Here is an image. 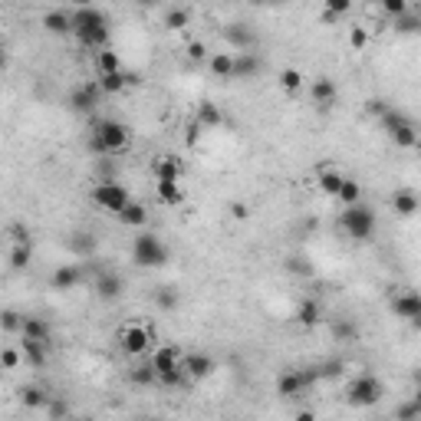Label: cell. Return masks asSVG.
<instances>
[{
	"mask_svg": "<svg viewBox=\"0 0 421 421\" xmlns=\"http://www.w3.org/2000/svg\"><path fill=\"white\" fill-rule=\"evenodd\" d=\"M122 290H125V284H122V276H119V274H112V270L99 274V280H95V296H99V300H105V303L119 300Z\"/></svg>",
	"mask_w": 421,
	"mask_h": 421,
	"instance_id": "15",
	"label": "cell"
},
{
	"mask_svg": "<svg viewBox=\"0 0 421 421\" xmlns=\"http://www.w3.org/2000/svg\"><path fill=\"white\" fill-rule=\"evenodd\" d=\"M224 36H227L231 46H237V53H250V46L257 43V36H254V30L247 24H231L224 30Z\"/></svg>",
	"mask_w": 421,
	"mask_h": 421,
	"instance_id": "20",
	"label": "cell"
},
{
	"mask_svg": "<svg viewBox=\"0 0 421 421\" xmlns=\"http://www.w3.org/2000/svg\"><path fill=\"white\" fill-rule=\"evenodd\" d=\"M93 201H95L99 207H103V211H112V214L119 217L122 211H125V207L132 204V194H129L125 188H122L119 181L105 178V181H99V184L93 188Z\"/></svg>",
	"mask_w": 421,
	"mask_h": 421,
	"instance_id": "7",
	"label": "cell"
},
{
	"mask_svg": "<svg viewBox=\"0 0 421 421\" xmlns=\"http://www.w3.org/2000/svg\"><path fill=\"white\" fill-rule=\"evenodd\" d=\"M20 353H24L26 365L40 369V365L46 362V343H33V339H24V343H20Z\"/></svg>",
	"mask_w": 421,
	"mask_h": 421,
	"instance_id": "28",
	"label": "cell"
},
{
	"mask_svg": "<svg viewBox=\"0 0 421 421\" xmlns=\"http://www.w3.org/2000/svg\"><path fill=\"white\" fill-rule=\"evenodd\" d=\"M339 224H343V231L353 237V241L365 244L375 237L378 231V217L372 207L365 204H355V207H343V217H339Z\"/></svg>",
	"mask_w": 421,
	"mask_h": 421,
	"instance_id": "5",
	"label": "cell"
},
{
	"mask_svg": "<svg viewBox=\"0 0 421 421\" xmlns=\"http://www.w3.org/2000/svg\"><path fill=\"white\" fill-rule=\"evenodd\" d=\"M207 66H211L214 79H234V53H214L207 60Z\"/></svg>",
	"mask_w": 421,
	"mask_h": 421,
	"instance_id": "25",
	"label": "cell"
},
{
	"mask_svg": "<svg viewBox=\"0 0 421 421\" xmlns=\"http://www.w3.org/2000/svg\"><path fill=\"white\" fill-rule=\"evenodd\" d=\"M20 359H24V353H17L14 345H4V353H0V365L4 369H17Z\"/></svg>",
	"mask_w": 421,
	"mask_h": 421,
	"instance_id": "48",
	"label": "cell"
},
{
	"mask_svg": "<svg viewBox=\"0 0 421 421\" xmlns=\"http://www.w3.org/2000/svg\"><path fill=\"white\" fill-rule=\"evenodd\" d=\"M392 421H421V392H418V398L398 405L395 412H392Z\"/></svg>",
	"mask_w": 421,
	"mask_h": 421,
	"instance_id": "33",
	"label": "cell"
},
{
	"mask_svg": "<svg viewBox=\"0 0 421 421\" xmlns=\"http://www.w3.org/2000/svg\"><path fill=\"white\" fill-rule=\"evenodd\" d=\"M145 221H148V211H145V204H138V201H132L119 214V224H125V227H142Z\"/></svg>",
	"mask_w": 421,
	"mask_h": 421,
	"instance_id": "32",
	"label": "cell"
},
{
	"mask_svg": "<svg viewBox=\"0 0 421 421\" xmlns=\"http://www.w3.org/2000/svg\"><path fill=\"white\" fill-rule=\"evenodd\" d=\"M79 284H83V266L79 264H63V266H56L53 276H50V286L53 290H60V293L76 290Z\"/></svg>",
	"mask_w": 421,
	"mask_h": 421,
	"instance_id": "12",
	"label": "cell"
},
{
	"mask_svg": "<svg viewBox=\"0 0 421 421\" xmlns=\"http://www.w3.org/2000/svg\"><path fill=\"white\" fill-rule=\"evenodd\" d=\"M20 405H24V408H46V405H50V395H46L40 385H24L20 388Z\"/></svg>",
	"mask_w": 421,
	"mask_h": 421,
	"instance_id": "29",
	"label": "cell"
},
{
	"mask_svg": "<svg viewBox=\"0 0 421 421\" xmlns=\"http://www.w3.org/2000/svg\"><path fill=\"white\" fill-rule=\"evenodd\" d=\"M333 336H336V339H343V343H355L359 326H355L353 319H336V323H333Z\"/></svg>",
	"mask_w": 421,
	"mask_h": 421,
	"instance_id": "38",
	"label": "cell"
},
{
	"mask_svg": "<svg viewBox=\"0 0 421 421\" xmlns=\"http://www.w3.org/2000/svg\"><path fill=\"white\" fill-rule=\"evenodd\" d=\"M343 181L345 175L339 172V168H333V165H323L316 172V184L323 194H333V198H339V191H343Z\"/></svg>",
	"mask_w": 421,
	"mask_h": 421,
	"instance_id": "16",
	"label": "cell"
},
{
	"mask_svg": "<svg viewBox=\"0 0 421 421\" xmlns=\"http://www.w3.org/2000/svg\"><path fill=\"white\" fill-rule=\"evenodd\" d=\"M33 260V247L30 244H17V247L10 250V270H26Z\"/></svg>",
	"mask_w": 421,
	"mask_h": 421,
	"instance_id": "34",
	"label": "cell"
},
{
	"mask_svg": "<svg viewBox=\"0 0 421 421\" xmlns=\"http://www.w3.org/2000/svg\"><path fill=\"white\" fill-rule=\"evenodd\" d=\"M152 345V329L142 323H125L119 333V349L125 355H142Z\"/></svg>",
	"mask_w": 421,
	"mask_h": 421,
	"instance_id": "9",
	"label": "cell"
},
{
	"mask_svg": "<svg viewBox=\"0 0 421 421\" xmlns=\"http://www.w3.org/2000/svg\"><path fill=\"white\" fill-rule=\"evenodd\" d=\"M10 241H14V247H17V244H30V231H26L24 224H10Z\"/></svg>",
	"mask_w": 421,
	"mask_h": 421,
	"instance_id": "52",
	"label": "cell"
},
{
	"mask_svg": "<svg viewBox=\"0 0 421 421\" xmlns=\"http://www.w3.org/2000/svg\"><path fill=\"white\" fill-rule=\"evenodd\" d=\"M221 421H237V418H221Z\"/></svg>",
	"mask_w": 421,
	"mask_h": 421,
	"instance_id": "59",
	"label": "cell"
},
{
	"mask_svg": "<svg viewBox=\"0 0 421 421\" xmlns=\"http://www.w3.org/2000/svg\"><path fill=\"white\" fill-rule=\"evenodd\" d=\"M138 83V73H112V76H99V89H103L105 95H112V93H122L125 86H135Z\"/></svg>",
	"mask_w": 421,
	"mask_h": 421,
	"instance_id": "21",
	"label": "cell"
},
{
	"mask_svg": "<svg viewBox=\"0 0 421 421\" xmlns=\"http://www.w3.org/2000/svg\"><path fill=\"white\" fill-rule=\"evenodd\" d=\"M362 198V188H359V181L353 178H345L343 181V191H339V201H343V207H355Z\"/></svg>",
	"mask_w": 421,
	"mask_h": 421,
	"instance_id": "37",
	"label": "cell"
},
{
	"mask_svg": "<svg viewBox=\"0 0 421 421\" xmlns=\"http://www.w3.org/2000/svg\"><path fill=\"white\" fill-rule=\"evenodd\" d=\"M99 99H103V89H99V83H83V86L73 89V95H69V105L76 112H93L95 105H99Z\"/></svg>",
	"mask_w": 421,
	"mask_h": 421,
	"instance_id": "13",
	"label": "cell"
},
{
	"mask_svg": "<svg viewBox=\"0 0 421 421\" xmlns=\"http://www.w3.org/2000/svg\"><path fill=\"white\" fill-rule=\"evenodd\" d=\"M392 211H395L398 217H415L421 211V198L415 194V191L402 188V191H395V194H392Z\"/></svg>",
	"mask_w": 421,
	"mask_h": 421,
	"instance_id": "17",
	"label": "cell"
},
{
	"mask_svg": "<svg viewBox=\"0 0 421 421\" xmlns=\"http://www.w3.org/2000/svg\"><path fill=\"white\" fill-rule=\"evenodd\" d=\"M181 158L178 155H162L152 162V175H155L158 181H181Z\"/></svg>",
	"mask_w": 421,
	"mask_h": 421,
	"instance_id": "18",
	"label": "cell"
},
{
	"mask_svg": "<svg viewBox=\"0 0 421 421\" xmlns=\"http://www.w3.org/2000/svg\"><path fill=\"white\" fill-rule=\"evenodd\" d=\"M415 382H418V392H421V372H418V375H415Z\"/></svg>",
	"mask_w": 421,
	"mask_h": 421,
	"instance_id": "58",
	"label": "cell"
},
{
	"mask_svg": "<svg viewBox=\"0 0 421 421\" xmlns=\"http://www.w3.org/2000/svg\"><path fill=\"white\" fill-rule=\"evenodd\" d=\"M392 313H395L398 319H405V323H415V319L421 316V293L415 290H402L392 296Z\"/></svg>",
	"mask_w": 421,
	"mask_h": 421,
	"instance_id": "10",
	"label": "cell"
},
{
	"mask_svg": "<svg viewBox=\"0 0 421 421\" xmlns=\"http://www.w3.org/2000/svg\"><path fill=\"white\" fill-rule=\"evenodd\" d=\"M286 270H290V274H296V276H313V266L306 264L303 257H286Z\"/></svg>",
	"mask_w": 421,
	"mask_h": 421,
	"instance_id": "49",
	"label": "cell"
},
{
	"mask_svg": "<svg viewBox=\"0 0 421 421\" xmlns=\"http://www.w3.org/2000/svg\"><path fill=\"white\" fill-rule=\"evenodd\" d=\"M349 10H353V4H349V0H326L323 20H326V24H336V20L343 17V14H349Z\"/></svg>",
	"mask_w": 421,
	"mask_h": 421,
	"instance_id": "40",
	"label": "cell"
},
{
	"mask_svg": "<svg viewBox=\"0 0 421 421\" xmlns=\"http://www.w3.org/2000/svg\"><path fill=\"white\" fill-rule=\"evenodd\" d=\"M221 122H224L221 105H214V103H201L198 105V125L201 129H217Z\"/></svg>",
	"mask_w": 421,
	"mask_h": 421,
	"instance_id": "30",
	"label": "cell"
},
{
	"mask_svg": "<svg viewBox=\"0 0 421 421\" xmlns=\"http://www.w3.org/2000/svg\"><path fill=\"white\" fill-rule=\"evenodd\" d=\"M382 125H385L388 138H392L398 148H415L418 145V129H415L412 122H408V115H402L398 109H388L385 115H382Z\"/></svg>",
	"mask_w": 421,
	"mask_h": 421,
	"instance_id": "8",
	"label": "cell"
},
{
	"mask_svg": "<svg viewBox=\"0 0 421 421\" xmlns=\"http://www.w3.org/2000/svg\"><path fill=\"white\" fill-rule=\"evenodd\" d=\"M168 247L158 234H138L135 241H132V264L142 266V270H158V266L168 264Z\"/></svg>",
	"mask_w": 421,
	"mask_h": 421,
	"instance_id": "4",
	"label": "cell"
},
{
	"mask_svg": "<svg viewBox=\"0 0 421 421\" xmlns=\"http://www.w3.org/2000/svg\"><path fill=\"white\" fill-rule=\"evenodd\" d=\"M152 369L158 372V385L178 388L188 382V372H184V355L175 349V345H162L155 355H152Z\"/></svg>",
	"mask_w": 421,
	"mask_h": 421,
	"instance_id": "3",
	"label": "cell"
},
{
	"mask_svg": "<svg viewBox=\"0 0 421 421\" xmlns=\"http://www.w3.org/2000/svg\"><path fill=\"white\" fill-rule=\"evenodd\" d=\"M319 375L323 378H336V375H343V362H323V365H319Z\"/></svg>",
	"mask_w": 421,
	"mask_h": 421,
	"instance_id": "53",
	"label": "cell"
},
{
	"mask_svg": "<svg viewBox=\"0 0 421 421\" xmlns=\"http://www.w3.org/2000/svg\"><path fill=\"white\" fill-rule=\"evenodd\" d=\"M73 33L86 50L103 53L109 50L112 30H109V17H105L99 7H79L73 10Z\"/></svg>",
	"mask_w": 421,
	"mask_h": 421,
	"instance_id": "1",
	"label": "cell"
},
{
	"mask_svg": "<svg viewBox=\"0 0 421 421\" xmlns=\"http://www.w3.org/2000/svg\"><path fill=\"white\" fill-rule=\"evenodd\" d=\"M198 138H201V125L194 122V125L188 129V145H198Z\"/></svg>",
	"mask_w": 421,
	"mask_h": 421,
	"instance_id": "55",
	"label": "cell"
},
{
	"mask_svg": "<svg viewBox=\"0 0 421 421\" xmlns=\"http://www.w3.org/2000/svg\"><path fill=\"white\" fill-rule=\"evenodd\" d=\"M69 247L76 250V254H93V250H95V241H93V234H76V237L69 241Z\"/></svg>",
	"mask_w": 421,
	"mask_h": 421,
	"instance_id": "46",
	"label": "cell"
},
{
	"mask_svg": "<svg viewBox=\"0 0 421 421\" xmlns=\"http://www.w3.org/2000/svg\"><path fill=\"white\" fill-rule=\"evenodd\" d=\"M158 201L168 207L184 204V188H181L178 181H158Z\"/></svg>",
	"mask_w": 421,
	"mask_h": 421,
	"instance_id": "27",
	"label": "cell"
},
{
	"mask_svg": "<svg viewBox=\"0 0 421 421\" xmlns=\"http://www.w3.org/2000/svg\"><path fill=\"white\" fill-rule=\"evenodd\" d=\"M50 323H46V319H40V316H26L24 319V329H20V336H24V339H33V343H46V339H50Z\"/></svg>",
	"mask_w": 421,
	"mask_h": 421,
	"instance_id": "24",
	"label": "cell"
},
{
	"mask_svg": "<svg viewBox=\"0 0 421 421\" xmlns=\"http://www.w3.org/2000/svg\"><path fill=\"white\" fill-rule=\"evenodd\" d=\"M310 388V382H306V375H303V369H286L284 375L276 378V395L280 398H300L303 392Z\"/></svg>",
	"mask_w": 421,
	"mask_h": 421,
	"instance_id": "11",
	"label": "cell"
},
{
	"mask_svg": "<svg viewBox=\"0 0 421 421\" xmlns=\"http://www.w3.org/2000/svg\"><path fill=\"white\" fill-rule=\"evenodd\" d=\"M188 24H191V10L188 7H172L168 14H165V26H168V30H184Z\"/></svg>",
	"mask_w": 421,
	"mask_h": 421,
	"instance_id": "36",
	"label": "cell"
},
{
	"mask_svg": "<svg viewBox=\"0 0 421 421\" xmlns=\"http://www.w3.org/2000/svg\"><path fill=\"white\" fill-rule=\"evenodd\" d=\"M300 86H303V73L286 66L284 73H280V89H284V93H300Z\"/></svg>",
	"mask_w": 421,
	"mask_h": 421,
	"instance_id": "39",
	"label": "cell"
},
{
	"mask_svg": "<svg viewBox=\"0 0 421 421\" xmlns=\"http://www.w3.org/2000/svg\"><path fill=\"white\" fill-rule=\"evenodd\" d=\"M349 46H353L355 53H359V50H365V46H369V30H365V26H362V24L349 26Z\"/></svg>",
	"mask_w": 421,
	"mask_h": 421,
	"instance_id": "43",
	"label": "cell"
},
{
	"mask_svg": "<svg viewBox=\"0 0 421 421\" xmlns=\"http://www.w3.org/2000/svg\"><path fill=\"white\" fill-rule=\"evenodd\" d=\"M24 319L17 310H4V316H0V326H4V333H20L24 329Z\"/></svg>",
	"mask_w": 421,
	"mask_h": 421,
	"instance_id": "44",
	"label": "cell"
},
{
	"mask_svg": "<svg viewBox=\"0 0 421 421\" xmlns=\"http://www.w3.org/2000/svg\"><path fill=\"white\" fill-rule=\"evenodd\" d=\"M382 10H385L392 20H398V17H405V14H408L412 7H408L405 0H385V4H382Z\"/></svg>",
	"mask_w": 421,
	"mask_h": 421,
	"instance_id": "50",
	"label": "cell"
},
{
	"mask_svg": "<svg viewBox=\"0 0 421 421\" xmlns=\"http://www.w3.org/2000/svg\"><path fill=\"white\" fill-rule=\"evenodd\" d=\"M310 95H313V103H316L319 109H329V105L336 103V83L329 76H316L310 83Z\"/></svg>",
	"mask_w": 421,
	"mask_h": 421,
	"instance_id": "19",
	"label": "cell"
},
{
	"mask_svg": "<svg viewBox=\"0 0 421 421\" xmlns=\"http://www.w3.org/2000/svg\"><path fill=\"white\" fill-rule=\"evenodd\" d=\"M184 372H188L191 382H201V378H211L217 372V362L204 353H188L184 355Z\"/></svg>",
	"mask_w": 421,
	"mask_h": 421,
	"instance_id": "14",
	"label": "cell"
},
{
	"mask_svg": "<svg viewBox=\"0 0 421 421\" xmlns=\"http://www.w3.org/2000/svg\"><path fill=\"white\" fill-rule=\"evenodd\" d=\"M184 56H188L191 63H201V60H211V56H207V46L201 43V40H191L188 46H184Z\"/></svg>",
	"mask_w": 421,
	"mask_h": 421,
	"instance_id": "47",
	"label": "cell"
},
{
	"mask_svg": "<svg viewBox=\"0 0 421 421\" xmlns=\"http://www.w3.org/2000/svg\"><path fill=\"white\" fill-rule=\"evenodd\" d=\"M46 412H50V421H66L69 418V405L63 402L60 395H53L50 405H46Z\"/></svg>",
	"mask_w": 421,
	"mask_h": 421,
	"instance_id": "45",
	"label": "cell"
},
{
	"mask_svg": "<svg viewBox=\"0 0 421 421\" xmlns=\"http://www.w3.org/2000/svg\"><path fill=\"white\" fill-rule=\"evenodd\" d=\"M43 26L50 30V33H56V36L73 33V14H66V10H46V14H43Z\"/></svg>",
	"mask_w": 421,
	"mask_h": 421,
	"instance_id": "22",
	"label": "cell"
},
{
	"mask_svg": "<svg viewBox=\"0 0 421 421\" xmlns=\"http://www.w3.org/2000/svg\"><path fill=\"white\" fill-rule=\"evenodd\" d=\"M412 326H415V329H418V333H421V316H418V319H415V323H412Z\"/></svg>",
	"mask_w": 421,
	"mask_h": 421,
	"instance_id": "57",
	"label": "cell"
},
{
	"mask_svg": "<svg viewBox=\"0 0 421 421\" xmlns=\"http://www.w3.org/2000/svg\"><path fill=\"white\" fill-rule=\"evenodd\" d=\"M388 109H392V105H388L385 99H369V103H365V115H375V119H382Z\"/></svg>",
	"mask_w": 421,
	"mask_h": 421,
	"instance_id": "51",
	"label": "cell"
},
{
	"mask_svg": "<svg viewBox=\"0 0 421 421\" xmlns=\"http://www.w3.org/2000/svg\"><path fill=\"white\" fill-rule=\"evenodd\" d=\"M129 382H132V385H142V388H145V385H155V382H158V372L152 369V362H148V365H135V369L129 372Z\"/></svg>",
	"mask_w": 421,
	"mask_h": 421,
	"instance_id": "35",
	"label": "cell"
},
{
	"mask_svg": "<svg viewBox=\"0 0 421 421\" xmlns=\"http://www.w3.org/2000/svg\"><path fill=\"white\" fill-rule=\"evenodd\" d=\"M155 306L158 310H175V306H178V290H172V286H158L155 290Z\"/></svg>",
	"mask_w": 421,
	"mask_h": 421,
	"instance_id": "42",
	"label": "cell"
},
{
	"mask_svg": "<svg viewBox=\"0 0 421 421\" xmlns=\"http://www.w3.org/2000/svg\"><path fill=\"white\" fill-rule=\"evenodd\" d=\"M142 421H158V418H142Z\"/></svg>",
	"mask_w": 421,
	"mask_h": 421,
	"instance_id": "60",
	"label": "cell"
},
{
	"mask_svg": "<svg viewBox=\"0 0 421 421\" xmlns=\"http://www.w3.org/2000/svg\"><path fill=\"white\" fill-rule=\"evenodd\" d=\"M395 30H398V33H421V14L408 10L405 17L395 20Z\"/></svg>",
	"mask_w": 421,
	"mask_h": 421,
	"instance_id": "41",
	"label": "cell"
},
{
	"mask_svg": "<svg viewBox=\"0 0 421 421\" xmlns=\"http://www.w3.org/2000/svg\"><path fill=\"white\" fill-rule=\"evenodd\" d=\"M293 421H316V412H310V408H303V412H296V418Z\"/></svg>",
	"mask_w": 421,
	"mask_h": 421,
	"instance_id": "56",
	"label": "cell"
},
{
	"mask_svg": "<svg viewBox=\"0 0 421 421\" xmlns=\"http://www.w3.org/2000/svg\"><path fill=\"white\" fill-rule=\"evenodd\" d=\"M319 319H323V310H319V303L316 300H303L300 306H296V323L306 329L319 326Z\"/></svg>",
	"mask_w": 421,
	"mask_h": 421,
	"instance_id": "26",
	"label": "cell"
},
{
	"mask_svg": "<svg viewBox=\"0 0 421 421\" xmlns=\"http://www.w3.org/2000/svg\"><path fill=\"white\" fill-rule=\"evenodd\" d=\"M260 73V60L254 53H234V79H254Z\"/></svg>",
	"mask_w": 421,
	"mask_h": 421,
	"instance_id": "23",
	"label": "cell"
},
{
	"mask_svg": "<svg viewBox=\"0 0 421 421\" xmlns=\"http://www.w3.org/2000/svg\"><path fill=\"white\" fill-rule=\"evenodd\" d=\"M95 69H99V76H112V73H122L119 53H112V50L95 53Z\"/></svg>",
	"mask_w": 421,
	"mask_h": 421,
	"instance_id": "31",
	"label": "cell"
},
{
	"mask_svg": "<svg viewBox=\"0 0 421 421\" xmlns=\"http://www.w3.org/2000/svg\"><path fill=\"white\" fill-rule=\"evenodd\" d=\"M231 217H234V221H247V217H250V207L244 204V201H234V204H231Z\"/></svg>",
	"mask_w": 421,
	"mask_h": 421,
	"instance_id": "54",
	"label": "cell"
},
{
	"mask_svg": "<svg viewBox=\"0 0 421 421\" xmlns=\"http://www.w3.org/2000/svg\"><path fill=\"white\" fill-rule=\"evenodd\" d=\"M132 142V129L119 119H99L89 132V148L95 155H115V152H125Z\"/></svg>",
	"mask_w": 421,
	"mask_h": 421,
	"instance_id": "2",
	"label": "cell"
},
{
	"mask_svg": "<svg viewBox=\"0 0 421 421\" xmlns=\"http://www.w3.org/2000/svg\"><path fill=\"white\" fill-rule=\"evenodd\" d=\"M382 395H385V385H382L378 375H372V372H362V375L353 378L349 388H345V402L353 405V408H372V405L382 402Z\"/></svg>",
	"mask_w": 421,
	"mask_h": 421,
	"instance_id": "6",
	"label": "cell"
}]
</instances>
